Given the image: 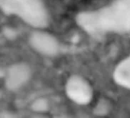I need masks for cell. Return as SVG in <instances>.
<instances>
[{"mask_svg": "<svg viewBox=\"0 0 130 118\" xmlns=\"http://www.w3.org/2000/svg\"><path fill=\"white\" fill-rule=\"evenodd\" d=\"M75 19L85 32L94 38L130 34V0H113L100 9L78 13Z\"/></svg>", "mask_w": 130, "mask_h": 118, "instance_id": "cell-1", "label": "cell"}, {"mask_svg": "<svg viewBox=\"0 0 130 118\" xmlns=\"http://www.w3.org/2000/svg\"><path fill=\"white\" fill-rule=\"evenodd\" d=\"M0 9L7 16H15L37 29L47 28L50 16L43 0H0Z\"/></svg>", "mask_w": 130, "mask_h": 118, "instance_id": "cell-2", "label": "cell"}, {"mask_svg": "<svg viewBox=\"0 0 130 118\" xmlns=\"http://www.w3.org/2000/svg\"><path fill=\"white\" fill-rule=\"evenodd\" d=\"M65 91L70 100L79 105L90 104L93 96L90 84L84 78L77 75L68 78L65 85Z\"/></svg>", "mask_w": 130, "mask_h": 118, "instance_id": "cell-3", "label": "cell"}, {"mask_svg": "<svg viewBox=\"0 0 130 118\" xmlns=\"http://www.w3.org/2000/svg\"><path fill=\"white\" fill-rule=\"evenodd\" d=\"M28 42L36 52L41 55L53 57L60 51V43L55 36L41 29L31 33Z\"/></svg>", "mask_w": 130, "mask_h": 118, "instance_id": "cell-4", "label": "cell"}, {"mask_svg": "<svg viewBox=\"0 0 130 118\" xmlns=\"http://www.w3.org/2000/svg\"><path fill=\"white\" fill-rule=\"evenodd\" d=\"M32 71L25 62H18L9 67L7 71L5 84L10 91H18L30 81Z\"/></svg>", "mask_w": 130, "mask_h": 118, "instance_id": "cell-5", "label": "cell"}, {"mask_svg": "<svg viewBox=\"0 0 130 118\" xmlns=\"http://www.w3.org/2000/svg\"><path fill=\"white\" fill-rule=\"evenodd\" d=\"M113 79L118 85L130 90V54L116 65Z\"/></svg>", "mask_w": 130, "mask_h": 118, "instance_id": "cell-6", "label": "cell"}, {"mask_svg": "<svg viewBox=\"0 0 130 118\" xmlns=\"http://www.w3.org/2000/svg\"><path fill=\"white\" fill-rule=\"evenodd\" d=\"M49 103L47 99L44 97H40L36 99L31 104V110L36 113H45L49 110Z\"/></svg>", "mask_w": 130, "mask_h": 118, "instance_id": "cell-7", "label": "cell"}, {"mask_svg": "<svg viewBox=\"0 0 130 118\" xmlns=\"http://www.w3.org/2000/svg\"><path fill=\"white\" fill-rule=\"evenodd\" d=\"M109 109H110V106L109 102L106 100H101L95 107L94 113L96 115L103 116L107 114V113L109 111Z\"/></svg>", "mask_w": 130, "mask_h": 118, "instance_id": "cell-8", "label": "cell"}, {"mask_svg": "<svg viewBox=\"0 0 130 118\" xmlns=\"http://www.w3.org/2000/svg\"><path fill=\"white\" fill-rule=\"evenodd\" d=\"M15 116H12L11 113H0V117H13Z\"/></svg>", "mask_w": 130, "mask_h": 118, "instance_id": "cell-9", "label": "cell"}]
</instances>
